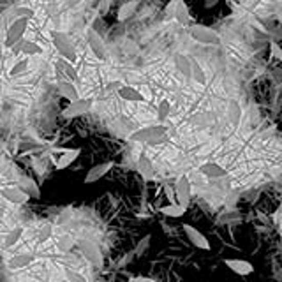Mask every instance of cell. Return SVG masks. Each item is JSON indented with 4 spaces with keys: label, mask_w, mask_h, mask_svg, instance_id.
I'll return each mask as SVG.
<instances>
[{
    "label": "cell",
    "mask_w": 282,
    "mask_h": 282,
    "mask_svg": "<svg viewBox=\"0 0 282 282\" xmlns=\"http://www.w3.org/2000/svg\"><path fill=\"white\" fill-rule=\"evenodd\" d=\"M51 41H53L55 50L58 51V55H60L62 58H66V60L73 63L78 60L76 46H74L73 39H71L66 32H58V30L53 32V34H51Z\"/></svg>",
    "instance_id": "6da1fadb"
},
{
    "label": "cell",
    "mask_w": 282,
    "mask_h": 282,
    "mask_svg": "<svg viewBox=\"0 0 282 282\" xmlns=\"http://www.w3.org/2000/svg\"><path fill=\"white\" fill-rule=\"evenodd\" d=\"M164 134H168V127L164 124H154V125L141 127V129H136L134 133H131L129 140L134 143H146V145H150L154 140L164 136Z\"/></svg>",
    "instance_id": "7a4b0ae2"
},
{
    "label": "cell",
    "mask_w": 282,
    "mask_h": 282,
    "mask_svg": "<svg viewBox=\"0 0 282 282\" xmlns=\"http://www.w3.org/2000/svg\"><path fill=\"white\" fill-rule=\"evenodd\" d=\"M189 35L192 37V41L200 42V45L205 46H219L221 45V35L217 34L213 29L205 25H192L189 27Z\"/></svg>",
    "instance_id": "3957f363"
},
{
    "label": "cell",
    "mask_w": 282,
    "mask_h": 282,
    "mask_svg": "<svg viewBox=\"0 0 282 282\" xmlns=\"http://www.w3.org/2000/svg\"><path fill=\"white\" fill-rule=\"evenodd\" d=\"M29 18H21V19H14L11 21V25L6 30V37H4V46L6 48H13L16 42H19L25 35L27 29H29Z\"/></svg>",
    "instance_id": "277c9868"
},
{
    "label": "cell",
    "mask_w": 282,
    "mask_h": 282,
    "mask_svg": "<svg viewBox=\"0 0 282 282\" xmlns=\"http://www.w3.org/2000/svg\"><path fill=\"white\" fill-rule=\"evenodd\" d=\"M94 106V99L92 97H79L78 101H73L67 104V108H63L62 117L63 118H78L81 115L89 113Z\"/></svg>",
    "instance_id": "5b68a950"
},
{
    "label": "cell",
    "mask_w": 282,
    "mask_h": 282,
    "mask_svg": "<svg viewBox=\"0 0 282 282\" xmlns=\"http://www.w3.org/2000/svg\"><path fill=\"white\" fill-rule=\"evenodd\" d=\"M0 194H2L4 200L9 201L11 205H25L29 203L30 200V194L25 192L19 185H4Z\"/></svg>",
    "instance_id": "8992f818"
},
{
    "label": "cell",
    "mask_w": 282,
    "mask_h": 282,
    "mask_svg": "<svg viewBox=\"0 0 282 282\" xmlns=\"http://www.w3.org/2000/svg\"><path fill=\"white\" fill-rule=\"evenodd\" d=\"M182 229H184L185 236L189 238V242L196 249H200V251H210V249H212L210 247L208 238H206L198 228H194V226H190V224H184L182 226Z\"/></svg>",
    "instance_id": "52a82bcc"
},
{
    "label": "cell",
    "mask_w": 282,
    "mask_h": 282,
    "mask_svg": "<svg viewBox=\"0 0 282 282\" xmlns=\"http://www.w3.org/2000/svg\"><path fill=\"white\" fill-rule=\"evenodd\" d=\"M175 194H177V201L184 206L190 205V198H192V187H190V180L187 175H182L175 184Z\"/></svg>",
    "instance_id": "ba28073f"
},
{
    "label": "cell",
    "mask_w": 282,
    "mask_h": 282,
    "mask_svg": "<svg viewBox=\"0 0 282 282\" xmlns=\"http://www.w3.org/2000/svg\"><path fill=\"white\" fill-rule=\"evenodd\" d=\"M224 265L240 277H247V275H251V273H254V265L247 259H240V257H226Z\"/></svg>",
    "instance_id": "9c48e42d"
},
{
    "label": "cell",
    "mask_w": 282,
    "mask_h": 282,
    "mask_svg": "<svg viewBox=\"0 0 282 282\" xmlns=\"http://www.w3.org/2000/svg\"><path fill=\"white\" fill-rule=\"evenodd\" d=\"M113 166H115L113 161H104L92 166V168L89 169V173L85 175V184H95V182H99L113 169Z\"/></svg>",
    "instance_id": "30bf717a"
},
{
    "label": "cell",
    "mask_w": 282,
    "mask_h": 282,
    "mask_svg": "<svg viewBox=\"0 0 282 282\" xmlns=\"http://www.w3.org/2000/svg\"><path fill=\"white\" fill-rule=\"evenodd\" d=\"M86 45H89L90 51H92V53L99 58V60H104V58H106L104 41H102V37L94 29H90L89 34H86Z\"/></svg>",
    "instance_id": "8fae6325"
},
{
    "label": "cell",
    "mask_w": 282,
    "mask_h": 282,
    "mask_svg": "<svg viewBox=\"0 0 282 282\" xmlns=\"http://www.w3.org/2000/svg\"><path fill=\"white\" fill-rule=\"evenodd\" d=\"M138 173L141 175V178L145 182L156 180V168H154L152 159L146 154H140V157H138Z\"/></svg>",
    "instance_id": "7c38bea8"
},
{
    "label": "cell",
    "mask_w": 282,
    "mask_h": 282,
    "mask_svg": "<svg viewBox=\"0 0 282 282\" xmlns=\"http://www.w3.org/2000/svg\"><path fill=\"white\" fill-rule=\"evenodd\" d=\"M79 156H81V148H63V152L60 154V157L53 161L55 162V168H57L58 171H62V169H67Z\"/></svg>",
    "instance_id": "4fadbf2b"
},
{
    "label": "cell",
    "mask_w": 282,
    "mask_h": 282,
    "mask_svg": "<svg viewBox=\"0 0 282 282\" xmlns=\"http://www.w3.org/2000/svg\"><path fill=\"white\" fill-rule=\"evenodd\" d=\"M198 171L206 178H222L228 175V169L222 168L219 162H213V161H208V162H205V164H201L200 168H198Z\"/></svg>",
    "instance_id": "5bb4252c"
},
{
    "label": "cell",
    "mask_w": 282,
    "mask_h": 282,
    "mask_svg": "<svg viewBox=\"0 0 282 282\" xmlns=\"http://www.w3.org/2000/svg\"><path fill=\"white\" fill-rule=\"evenodd\" d=\"M118 95L120 99H124L127 102H146V95L141 94L136 86L133 85H122L118 89Z\"/></svg>",
    "instance_id": "9a60e30c"
},
{
    "label": "cell",
    "mask_w": 282,
    "mask_h": 282,
    "mask_svg": "<svg viewBox=\"0 0 282 282\" xmlns=\"http://www.w3.org/2000/svg\"><path fill=\"white\" fill-rule=\"evenodd\" d=\"M18 185L21 187L25 192L30 194V198L34 200H41V189H39L37 182L32 177H27V175H19L18 177Z\"/></svg>",
    "instance_id": "2e32d148"
},
{
    "label": "cell",
    "mask_w": 282,
    "mask_h": 282,
    "mask_svg": "<svg viewBox=\"0 0 282 282\" xmlns=\"http://www.w3.org/2000/svg\"><path fill=\"white\" fill-rule=\"evenodd\" d=\"M35 256L32 252H21V254H14L13 257L9 259L7 267L11 270H21V268H27L29 265L34 263Z\"/></svg>",
    "instance_id": "e0dca14e"
},
{
    "label": "cell",
    "mask_w": 282,
    "mask_h": 282,
    "mask_svg": "<svg viewBox=\"0 0 282 282\" xmlns=\"http://www.w3.org/2000/svg\"><path fill=\"white\" fill-rule=\"evenodd\" d=\"M57 90H58V94H60L63 99H67L69 102L78 101L79 99V94H78V89L74 86V81H58Z\"/></svg>",
    "instance_id": "ac0fdd59"
},
{
    "label": "cell",
    "mask_w": 282,
    "mask_h": 282,
    "mask_svg": "<svg viewBox=\"0 0 282 282\" xmlns=\"http://www.w3.org/2000/svg\"><path fill=\"white\" fill-rule=\"evenodd\" d=\"M242 115H244V111H242L240 102L235 101V99H231V101L228 102V108H226V117H228V122L233 127H236L242 120Z\"/></svg>",
    "instance_id": "d6986e66"
},
{
    "label": "cell",
    "mask_w": 282,
    "mask_h": 282,
    "mask_svg": "<svg viewBox=\"0 0 282 282\" xmlns=\"http://www.w3.org/2000/svg\"><path fill=\"white\" fill-rule=\"evenodd\" d=\"M175 21L182 27H192V18H190L189 13V6L185 4V0H178V7H177V13H175Z\"/></svg>",
    "instance_id": "ffe728a7"
},
{
    "label": "cell",
    "mask_w": 282,
    "mask_h": 282,
    "mask_svg": "<svg viewBox=\"0 0 282 282\" xmlns=\"http://www.w3.org/2000/svg\"><path fill=\"white\" fill-rule=\"evenodd\" d=\"M175 66H177L178 73L184 74L185 78H192V60H189V57L177 53L175 55Z\"/></svg>",
    "instance_id": "44dd1931"
},
{
    "label": "cell",
    "mask_w": 282,
    "mask_h": 282,
    "mask_svg": "<svg viewBox=\"0 0 282 282\" xmlns=\"http://www.w3.org/2000/svg\"><path fill=\"white\" fill-rule=\"evenodd\" d=\"M159 212L162 213V215L166 217H173V219H180L182 215H184L185 212H187V206L180 205L178 201H175V203H169L166 206H161V210Z\"/></svg>",
    "instance_id": "7402d4cb"
},
{
    "label": "cell",
    "mask_w": 282,
    "mask_h": 282,
    "mask_svg": "<svg viewBox=\"0 0 282 282\" xmlns=\"http://www.w3.org/2000/svg\"><path fill=\"white\" fill-rule=\"evenodd\" d=\"M83 256L86 257V259L90 261V263H94V265H99L101 263V252H99V249H97V245L94 244V242H90V240H86V242H83Z\"/></svg>",
    "instance_id": "603a6c76"
},
{
    "label": "cell",
    "mask_w": 282,
    "mask_h": 282,
    "mask_svg": "<svg viewBox=\"0 0 282 282\" xmlns=\"http://www.w3.org/2000/svg\"><path fill=\"white\" fill-rule=\"evenodd\" d=\"M136 9H138V2H136V0H129V2L122 4V6L118 7V13H117L118 21H125V19H129L131 16L136 13Z\"/></svg>",
    "instance_id": "cb8c5ba5"
},
{
    "label": "cell",
    "mask_w": 282,
    "mask_h": 282,
    "mask_svg": "<svg viewBox=\"0 0 282 282\" xmlns=\"http://www.w3.org/2000/svg\"><path fill=\"white\" fill-rule=\"evenodd\" d=\"M23 231H25V229H23L21 226H16V228L11 229L9 233H6V235H4V249L14 247V245L18 244L19 238H21Z\"/></svg>",
    "instance_id": "d4e9b609"
},
{
    "label": "cell",
    "mask_w": 282,
    "mask_h": 282,
    "mask_svg": "<svg viewBox=\"0 0 282 282\" xmlns=\"http://www.w3.org/2000/svg\"><path fill=\"white\" fill-rule=\"evenodd\" d=\"M29 66H30V62H29V58H19V60H16L13 63V67L9 69V76L11 78H19V76H23V74L29 71Z\"/></svg>",
    "instance_id": "484cf974"
},
{
    "label": "cell",
    "mask_w": 282,
    "mask_h": 282,
    "mask_svg": "<svg viewBox=\"0 0 282 282\" xmlns=\"http://www.w3.org/2000/svg\"><path fill=\"white\" fill-rule=\"evenodd\" d=\"M58 63V67H60V71L63 74H66L67 78H69V81H76L78 79V73H76V69H74V66H73V62H69V60H66V58H58L57 60Z\"/></svg>",
    "instance_id": "4316f807"
},
{
    "label": "cell",
    "mask_w": 282,
    "mask_h": 282,
    "mask_svg": "<svg viewBox=\"0 0 282 282\" xmlns=\"http://www.w3.org/2000/svg\"><path fill=\"white\" fill-rule=\"evenodd\" d=\"M21 53L25 55V57H34V55H41L42 53V46H39L37 42H34V41H29V39H23Z\"/></svg>",
    "instance_id": "83f0119b"
},
{
    "label": "cell",
    "mask_w": 282,
    "mask_h": 282,
    "mask_svg": "<svg viewBox=\"0 0 282 282\" xmlns=\"http://www.w3.org/2000/svg\"><path fill=\"white\" fill-rule=\"evenodd\" d=\"M169 115H171V102H169L168 99H162L157 104V120L159 122L168 120Z\"/></svg>",
    "instance_id": "f1b7e54d"
},
{
    "label": "cell",
    "mask_w": 282,
    "mask_h": 282,
    "mask_svg": "<svg viewBox=\"0 0 282 282\" xmlns=\"http://www.w3.org/2000/svg\"><path fill=\"white\" fill-rule=\"evenodd\" d=\"M34 9H30V7H27V6H19V7H16V9L11 11V18H13V21L14 19H21V18H29L32 19L34 18Z\"/></svg>",
    "instance_id": "f546056e"
},
{
    "label": "cell",
    "mask_w": 282,
    "mask_h": 282,
    "mask_svg": "<svg viewBox=\"0 0 282 282\" xmlns=\"http://www.w3.org/2000/svg\"><path fill=\"white\" fill-rule=\"evenodd\" d=\"M192 79L198 85H206V74L203 71V67L198 62H192Z\"/></svg>",
    "instance_id": "4dcf8cb0"
},
{
    "label": "cell",
    "mask_w": 282,
    "mask_h": 282,
    "mask_svg": "<svg viewBox=\"0 0 282 282\" xmlns=\"http://www.w3.org/2000/svg\"><path fill=\"white\" fill-rule=\"evenodd\" d=\"M66 280L67 282H89L85 273L78 272V270H71V268L66 270Z\"/></svg>",
    "instance_id": "1f68e13d"
},
{
    "label": "cell",
    "mask_w": 282,
    "mask_h": 282,
    "mask_svg": "<svg viewBox=\"0 0 282 282\" xmlns=\"http://www.w3.org/2000/svg\"><path fill=\"white\" fill-rule=\"evenodd\" d=\"M73 244H74V240L71 238L69 235H63L60 240L57 242V247H58V251H62V252H67L71 247H73Z\"/></svg>",
    "instance_id": "d6a6232c"
},
{
    "label": "cell",
    "mask_w": 282,
    "mask_h": 282,
    "mask_svg": "<svg viewBox=\"0 0 282 282\" xmlns=\"http://www.w3.org/2000/svg\"><path fill=\"white\" fill-rule=\"evenodd\" d=\"M148 247H150V235H146V236L140 242V244L136 245V249H134V252H136V257H141L143 254L148 251Z\"/></svg>",
    "instance_id": "836d02e7"
},
{
    "label": "cell",
    "mask_w": 282,
    "mask_h": 282,
    "mask_svg": "<svg viewBox=\"0 0 282 282\" xmlns=\"http://www.w3.org/2000/svg\"><path fill=\"white\" fill-rule=\"evenodd\" d=\"M190 122L194 125H208L210 122H213V117H210V115H194Z\"/></svg>",
    "instance_id": "e575fe53"
},
{
    "label": "cell",
    "mask_w": 282,
    "mask_h": 282,
    "mask_svg": "<svg viewBox=\"0 0 282 282\" xmlns=\"http://www.w3.org/2000/svg\"><path fill=\"white\" fill-rule=\"evenodd\" d=\"M270 55H272L273 60H280L282 62V48L277 45L275 41L270 42Z\"/></svg>",
    "instance_id": "d590c367"
},
{
    "label": "cell",
    "mask_w": 282,
    "mask_h": 282,
    "mask_svg": "<svg viewBox=\"0 0 282 282\" xmlns=\"http://www.w3.org/2000/svg\"><path fill=\"white\" fill-rule=\"evenodd\" d=\"M177 7H178V0H169L168 6H166V16L169 19H175V13H177Z\"/></svg>",
    "instance_id": "8d00e7d4"
},
{
    "label": "cell",
    "mask_w": 282,
    "mask_h": 282,
    "mask_svg": "<svg viewBox=\"0 0 282 282\" xmlns=\"http://www.w3.org/2000/svg\"><path fill=\"white\" fill-rule=\"evenodd\" d=\"M134 257H136V252H134V251L124 254V257H122L120 263H118V268H124V267H127V265H131V263H133Z\"/></svg>",
    "instance_id": "74e56055"
},
{
    "label": "cell",
    "mask_w": 282,
    "mask_h": 282,
    "mask_svg": "<svg viewBox=\"0 0 282 282\" xmlns=\"http://www.w3.org/2000/svg\"><path fill=\"white\" fill-rule=\"evenodd\" d=\"M51 233H53V228H51V224H45V226H42V228H41V235H39V238H41L42 244H45L48 238L51 236Z\"/></svg>",
    "instance_id": "f35d334b"
},
{
    "label": "cell",
    "mask_w": 282,
    "mask_h": 282,
    "mask_svg": "<svg viewBox=\"0 0 282 282\" xmlns=\"http://www.w3.org/2000/svg\"><path fill=\"white\" fill-rule=\"evenodd\" d=\"M129 282H156L154 279H148V277H133Z\"/></svg>",
    "instance_id": "ab89813d"
},
{
    "label": "cell",
    "mask_w": 282,
    "mask_h": 282,
    "mask_svg": "<svg viewBox=\"0 0 282 282\" xmlns=\"http://www.w3.org/2000/svg\"><path fill=\"white\" fill-rule=\"evenodd\" d=\"M78 2H81V0H69V6L74 7V6H78Z\"/></svg>",
    "instance_id": "60d3db41"
},
{
    "label": "cell",
    "mask_w": 282,
    "mask_h": 282,
    "mask_svg": "<svg viewBox=\"0 0 282 282\" xmlns=\"http://www.w3.org/2000/svg\"><path fill=\"white\" fill-rule=\"evenodd\" d=\"M279 21L282 23V11H280V13H279Z\"/></svg>",
    "instance_id": "b9f144b4"
},
{
    "label": "cell",
    "mask_w": 282,
    "mask_h": 282,
    "mask_svg": "<svg viewBox=\"0 0 282 282\" xmlns=\"http://www.w3.org/2000/svg\"><path fill=\"white\" fill-rule=\"evenodd\" d=\"M226 2H231V0H226Z\"/></svg>",
    "instance_id": "7bdbcfd3"
}]
</instances>
